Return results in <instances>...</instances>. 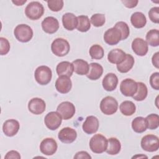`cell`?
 <instances>
[{
  "label": "cell",
  "mask_w": 159,
  "mask_h": 159,
  "mask_svg": "<svg viewBox=\"0 0 159 159\" xmlns=\"http://www.w3.org/2000/svg\"><path fill=\"white\" fill-rule=\"evenodd\" d=\"M14 35L18 41L26 43L32 39L33 37V30L27 24H19L14 30Z\"/></svg>",
  "instance_id": "cell-4"
},
{
  "label": "cell",
  "mask_w": 159,
  "mask_h": 159,
  "mask_svg": "<svg viewBox=\"0 0 159 159\" xmlns=\"http://www.w3.org/2000/svg\"><path fill=\"white\" fill-rule=\"evenodd\" d=\"M48 7L53 12H58L62 9L64 2L62 0H49L47 1Z\"/></svg>",
  "instance_id": "cell-38"
},
{
  "label": "cell",
  "mask_w": 159,
  "mask_h": 159,
  "mask_svg": "<svg viewBox=\"0 0 159 159\" xmlns=\"http://www.w3.org/2000/svg\"><path fill=\"white\" fill-rule=\"evenodd\" d=\"M147 128L150 130H155L158 127L159 125V116L157 114H150L148 115L146 118Z\"/></svg>",
  "instance_id": "cell-35"
},
{
  "label": "cell",
  "mask_w": 159,
  "mask_h": 159,
  "mask_svg": "<svg viewBox=\"0 0 159 159\" xmlns=\"http://www.w3.org/2000/svg\"><path fill=\"white\" fill-rule=\"evenodd\" d=\"M134 63L135 60L133 56L130 54H126L125 57L122 62L117 65V69L120 73H127L132 68Z\"/></svg>",
  "instance_id": "cell-25"
},
{
  "label": "cell",
  "mask_w": 159,
  "mask_h": 159,
  "mask_svg": "<svg viewBox=\"0 0 159 159\" xmlns=\"http://www.w3.org/2000/svg\"><path fill=\"white\" fill-rule=\"evenodd\" d=\"M90 22L91 24L96 27H99L102 26L106 22L105 15L103 14L96 13L93 14L90 19Z\"/></svg>",
  "instance_id": "cell-37"
},
{
  "label": "cell",
  "mask_w": 159,
  "mask_h": 159,
  "mask_svg": "<svg viewBox=\"0 0 159 159\" xmlns=\"http://www.w3.org/2000/svg\"><path fill=\"white\" fill-rule=\"evenodd\" d=\"M137 89V83L131 78H126L120 84L121 93L127 97H132Z\"/></svg>",
  "instance_id": "cell-10"
},
{
  "label": "cell",
  "mask_w": 159,
  "mask_h": 159,
  "mask_svg": "<svg viewBox=\"0 0 159 159\" xmlns=\"http://www.w3.org/2000/svg\"><path fill=\"white\" fill-rule=\"evenodd\" d=\"M42 30L47 34H52L55 33L59 29V22L58 20L52 16L45 17L42 22Z\"/></svg>",
  "instance_id": "cell-16"
},
{
  "label": "cell",
  "mask_w": 159,
  "mask_h": 159,
  "mask_svg": "<svg viewBox=\"0 0 159 159\" xmlns=\"http://www.w3.org/2000/svg\"><path fill=\"white\" fill-rule=\"evenodd\" d=\"M114 27L120 30L122 35V40H125L126 39H127L130 34V30L126 22L123 21L117 22Z\"/></svg>",
  "instance_id": "cell-36"
},
{
  "label": "cell",
  "mask_w": 159,
  "mask_h": 159,
  "mask_svg": "<svg viewBox=\"0 0 159 159\" xmlns=\"http://www.w3.org/2000/svg\"><path fill=\"white\" fill-rule=\"evenodd\" d=\"M21 158L19 153L16 150H11L8 152L4 157L6 159H10V158H16V159H20Z\"/></svg>",
  "instance_id": "cell-42"
},
{
  "label": "cell",
  "mask_w": 159,
  "mask_h": 159,
  "mask_svg": "<svg viewBox=\"0 0 159 159\" xmlns=\"http://www.w3.org/2000/svg\"><path fill=\"white\" fill-rule=\"evenodd\" d=\"M147 158L148 157L146 156V155H135V156H134L133 157H132V158Z\"/></svg>",
  "instance_id": "cell-47"
},
{
  "label": "cell",
  "mask_w": 159,
  "mask_h": 159,
  "mask_svg": "<svg viewBox=\"0 0 159 159\" xmlns=\"http://www.w3.org/2000/svg\"><path fill=\"white\" fill-rule=\"evenodd\" d=\"M62 24L65 29L70 31L73 30L78 24L77 17L71 12L65 13L62 16Z\"/></svg>",
  "instance_id": "cell-22"
},
{
  "label": "cell",
  "mask_w": 159,
  "mask_h": 159,
  "mask_svg": "<svg viewBox=\"0 0 159 159\" xmlns=\"http://www.w3.org/2000/svg\"><path fill=\"white\" fill-rule=\"evenodd\" d=\"M100 109L105 115H112L118 109V102L112 96H106L100 102Z\"/></svg>",
  "instance_id": "cell-6"
},
{
  "label": "cell",
  "mask_w": 159,
  "mask_h": 159,
  "mask_svg": "<svg viewBox=\"0 0 159 159\" xmlns=\"http://www.w3.org/2000/svg\"><path fill=\"white\" fill-rule=\"evenodd\" d=\"M146 42L152 47L159 45V31L157 29H151L146 34Z\"/></svg>",
  "instance_id": "cell-33"
},
{
  "label": "cell",
  "mask_w": 159,
  "mask_h": 159,
  "mask_svg": "<svg viewBox=\"0 0 159 159\" xmlns=\"http://www.w3.org/2000/svg\"><path fill=\"white\" fill-rule=\"evenodd\" d=\"M121 2L124 4V5L128 8H134L135 7L138 2L139 1L137 0H122L121 1Z\"/></svg>",
  "instance_id": "cell-43"
},
{
  "label": "cell",
  "mask_w": 159,
  "mask_h": 159,
  "mask_svg": "<svg viewBox=\"0 0 159 159\" xmlns=\"http://www.w3.org/2000/svg\"><path fill=\"white\" fill-rule=\"evenodd\" d=\"M61 122L62 117L57 111L48 112L44 118V123L46 127L51 130L57 129L60 126Z\"/></svg>",
  "instance_id": "cell-8"
},
{
  "label": "cell",
  "mask_w": 159,
  "mask_h": 159,
  "mask_svg": "<svg viewBox=\"0 0 159 159\" xmlns=\"http://www.w3.org/2000/svg\"><path fill=\"white\" fill-rule=\"evenodd\" d=\"M77 137V132L75 129L66 127L60 130L58 134V139L63 143H71L73 142Z\"/></svg>",
  "instance_id": "cell-13"
},
{
  "label": "cell",
  "mask_w": 159,
  "mask_h": 159,
  "mask_svg": "<svg viewBox=\"0 0 159 159\" xmlns=\"http://www.w3.org/2000/svg\"><path fill=\"white\" fill-rule=\"evenodd\" d=\"M20 128L19 122L14 119H8L2 125V131L7 137H13L17 134Z\"/></svg>",
  "instance_id": "cell-19"
},
{
  "label": "cell",
  "mask_w": 159,
  "mask_h": 159,
  "mask_svg": "<svg viewBox=\"0 0 159 159\" xmlns=\"http://www.w3.org/2000/svg\"><path fill=\"white\" fill-rule=\"evenodd\" d=\"M148 17L150 20L155 24L159 23V7H153L148 11Z\"/></svg>",
  "instance_id": "cell-40"
},
{
  "label": "cell",
  "mask_w": 159,
  "mask_h": 159,
  "mask_svg": "<svg viewBox=\"0 0 159 159\" xmlns=\"http://www.w3.org/2000/svg\"><path fill=\"white\" fill-rule=\"evenodd\" d=\"M56 71L58 76H66L71 77L74 71L73 65L72 63H70L68 61H61L57 65Z\"/></svg>",
  "instance_id": "cell-21"
},
{
  "label": "cell",
  "mask_w": 159,
  "mask_h": 159,
  "mask_svg": "<svg viewBox=\"0 0 159 159\" xmlns=\"http://www.w3.org/2000/svg\"><path fill=\"white\" fill-rule=\"evenodd\" d=\"M35 81L40 85H46L48 84L52 78V72L51 69L45 65H42L37 67L34 73Z\"/></svg>",
  "instance_id": "cell-5"
},
{
  "label": "cell",
  "mask_w": 159,
  "mask_h": 159,
  "mask_svg": "<svg viewBox=\"0 0 159 159\" xmlns=\"http://www.w3.org/2000/svg\"><path fill=\"white\" fill-rule=\"evenodd\" d=\"M89 53L92 59L100 60L103 58L104 52L103 48L101 45L94 44L89 48Z\"/></svg>",
  "instance_id": "cell-34"
},
{
  "label": "cell",
  "mask_w": 159,
  "mask_h": 159,
  "mask_svg": "<svg viewBox=\"0 0 159 159\" xmlns=\"http://www.w3.org/2000/svg\"><path fill=\"white\" fill-rule=\"evenodd\" d=\"M130 22L135 28L141 29L145 26L147 24V19L142 12H135L131 15Z\"/></svg>",
  "instance_id": "cell-27"
},
{
  "label": "cell",
  "mask_w": 159,
  "mask_h": 159,
  "mask_svg": "<svg viewBox=\"0 0 159 159\" xmlns=\"http://www.w3.org/2000/svg\"><path fill=\"white\" fill-rule=\"evenodd\" d=\"M108 140L101 134H95L89 140V148L94 153H102L106 152L107 147Z\"/></svg>",
  "instance_id": "cell-1"
},
{
  "label": "cell",
  "mask_w": 159,
  "mask_h": 159,
  "mask_svg": "<svg viewBox=\"0 0 159 159\" xmlns=\"http://www.w3.org/2000/svg\"><path fill=\"white\" fill-rule=\"evenodd\" d=\"M57 111L60 114L64 120L70 119L75 114V107L74 104L69 101L61 102L57 108Z\"/></svg>",
  "instance_id": "cell-9"
},
{
  "label": "cell",
  "mask_w": 159,
  "mask_h": 159,
  "mask_svg": "<svg viewBox=\"0 0 159 159\" xmlns=\"http://www.w3.org/2000/svg\"><path fill=\"white\" fill-rule=\"evenodd\" d=\"M78 24L76 29L81 32H86L91 28V22L89 17L85 15H81L77 17Z\"/></svg>",
  "instance_id": "cell-31"
},
{
  "label": "cell",
  "mask_w": 159,
  "mask_h": 159,
  "mask_svg": "<svg viewBox=\"0 0 159 159\" xmlns=\"http://www.w3.org/2000/svg\"><path fill=\"white\" fill-rule=\"evenodd\" d=\"M58 145L55 139L48 137L44 139L40 144V150L43 155L50 156L57 152Z\"/></svg>",
  "instance_id": "cell-11"
},
{
  "label": "cell",
  "mask_w": 159,
  "mask_h": 159,
  "mask_svg": "<svg viewBox=\"0 0 159 159\" xmlns=\"http://www.w3.org/2000/svg\"><path fill=\"white\" fill-rule=\"evenodd\" d=\"M44 13L43 5L38 1H32L29 2L25 8V16L32 20L39 19Z\"/></svg>",
  "instance_id": "cell-3"
},
{
  "label": "cell",
  "mask_w": 159,
  "mask_h": 159,
  "mask_svg": "<svg viewBox=\"0 0 159 159\" xmlns=\"http://www.w3.org/2000/svg\"><path fill=\"white\" fill-rule=\"evenodd\" d=\"M71 88L72 82L70 77L66 76H60L55 81V88L60 93L66 94L70 91Z\"/></svg>",
  "instance_id": "cell-15"
},
{
  "label": "cell",
  "mask_w": 159,
  "mask_h": 159,
  "mask_svg": "<svg viewBox=\"0 0 159 159\" xmlns=\"http://www.w3.org/2000/svg\"><path fill=\"white\" fill-rule=\"evenodd\" d=\"M132 49L133 52L139 56H145L148 51V46L145 40L142 38H135L132 42Z\"/></svg>",
  "instance_id": "cell-18"
},
{
  "label": "cell",
  "mask_w": 159,
  "mask_h": 159,
  "mask_svg": "<svg viewBox=\"0 0 159 159\" xmlns=\"http://www.w3.org/2000/svg\"><path fill=\"white\" fill-rule=\"evenodd\" d=\"M159 57V53H158V52H157L153 54V55L152 58V64L157 69L159 68V60H158L159 57Z\"/></svg>",
  "instance_id": "cell-45"
},
{
  "label": "cell",
  "mask_w": 159,
  "mask_h": 159,
  "mask_svg": "<svg viewBox=\"0 0 159 159\" xmlns=\"http://www.w3.org/2000/svg\"><path fill=\"white\" fill-rule=\"evenodd\" d=\"M121 149V143L116 137H111L108 139L107 147L106 152L111 155L118 154Z\"/></svg>",
  "instance_id": "cell-28"
},
{
  "label": "cell",
  "mask_w": 159,
  "mask_h": 159,
  "mask_svg": "<svg viewBox=\"0 0 159 159\" xmlns=\"http://www.w3.org/2000/svg\"><path fill=\"white\" fill-rule=\"evenodd\" d=\"M103 73V67L98 63H91L89 65V70L86 75L91 80H97Z\"/></svg>",
  "instance_id": "cell-23"
},
{
  "label": "cell",
  "mask_w": 159,
  "mask_h": 159,
  "mask_svg": "<svg viewBox=\"0 0 159 159\" xmlns=\"http://www.w3.org/2000/svg\"><path fill=\"white\" fill-rule=\"evenodd\" d=\"M74 158L79 159V158H91V157L89 154L86 151H80L76 153V155L74 156Z\"/></svg>",
  "instance_id": "cell-44"
},
{
  "label": "cell",
  "mask_w": 159,
  "mask_h": 159,
  "mask_svg": "<svg viewBox=\"0 0 159 159\" xmlns=\"http://www.w3.org/2000/svg\"><path fill=\"white\" fill-rule=\"evenodd\" d=\"M104 42L109 45H115L122 40V35L120 30L113 27L107 29L104 34Z\"/></svg>",
  "instance_id": "cell-12"
},
{
  "label": "cell",
  "mask_w": 159,
  "mask_h": 159,
  "mask_svg": "<svg viewBox=\"0 0 159 159\" xmlns=\"http://www.w3.org/2000/svg\"><path fill=\"white\" fill-rule=\"evenodd\" d=\"M74 71L79 75H86L89 70L88 63L83 59H76L73 61Z\"/></svg>",
  "instance_id": "cell-26"
},
{
  "label": "cell",
  "mask_w": 159,
  "mask_h": 159,
  "mask_svg": "<svg viewBox=\"0 0 159 159\" xmlns=\"http://www.w3.org/2000/svg\"><path fill=\"white\" fill-rule=\"evenodd\" d=\"M26 1H27L26 0H24V1H12V2L16 6H22L24 3H25Z\"/></svg>",
  "instance_id": "cell-46"
},
{
  "label": "cell",
  "mask_w": 159,
  "mask_h": 159,
  "mask_svg": "<svg viewBox=\"0 0 159 159\" xmlns=\"http://www.w3.org/2000/svg\"><path fill=\"white\" fill-rule=\"evenodd\" d=\"M45 102L39 98H34L28 103L29 111L35 115L42 114L45 111Z\"/></svg>",
  "instance_id": "cell-14"
},
{
  "label": "cell",
  "mask_w": 159,
  "mask_h": 159,
  "mask_svg": "<svg viewBox=\"0 0 159 159\" xmlns=\"http://www.w3.org/2000/svg\"><path fill=\"white\" fill-rule=\"evenodd\" d=\"M119 109L123 115L125 116H130L135 113L136 111V106L131 101H124L120 104Z\"/></svg>",
  "instance_id": "cell-30"
},
{
  "label": "cell",
  "mask_w": 159,
  "mask_h": 159,
  "mask_svg": "<svg viewBox=\"0 0 159 159\" xmlns=\"http://www.w3.org/2000/svg\"><path fill=\"white\" fill-rule=\"evenodd\" d=\"M126 53L120 48H114L111 50L107 55L108 61L112 63L118 65L122 62L125 57Z\"/></svg>",
  "instance_id": "cell-24"
},
{
  "label": "cell",
  "mask_w": 159,
  "mask_h": 159,
  "mask_svg": "<svg viewBox=\"0 0 159 159\" xmlns=\"http://www.w3.org/2000/svg\"><path fill=\"white\" fill-rule=\"evenodd\" d=\"M0 54L1 55H5L8 53L10 50V43L8 40L4 37H0Z\"/></svg>",
  "instance_id": "cell-39"
},
{
  "label": "cell",
  "mask_w": 159,
  "mask_h": 159,
  "mask_svg": "<svg viewBox=\"0 0 159 159\" xmlns=\"http://www.w3.org/2000/svg\"><path fill=\"white\" fill-rule=\"evenodd\" d=\"M137 83V89L135 94L132 96L133 99L137 101H142L144 100L148 94L147 87L145 83L142 82Z\"/></svg>",
  "instance_id": "cell-32"
},
{
  "label": "cell",
  "mask_w": 159,
  "mask_h": 159,
  "mask_svg": "<svg viewBox=\"0 0 159 159\" xmlns=\"http://www.w3.org/2000/svg\"><path fill=\"white\" fill-rule=\"evenodd\" d=\"M70 50L69 42L65 39L57 38L51 44V50L52 53L57 57H64L66 55Z\"/></svg>",
  "instance_id": "cell-2"
},
{
  "label": "cell",
  "mask_w": 159,
  "mask_h": 159,
  "mask_svg": "<svg viewBox=\"0 0 159 159\" xmlns=\"http://www.w3.org/2000/svg\"><path fill=\"white\" fill-rule=\"evenodd\" d=\"M140 145L142 148L146 152H156L159 148L158 137L153 134L146 135L142 138Z\"/></svg>",
  "instance_id": "cell-7"
},
{
  "label": "cell",
  "mask_w": 159,
  "mask_h": 159,
  "mask_svg": "<svg viewBox=\"0 0 159 159\" xmlns=\"http://www.w3.org/2000/svg\"><path fill=\"white\" fill-rule=\"evenodd\" d=\"M118 81V78L116 74L109 73L104 77L102 81V85L106 91H112L116 89Z\"/></svg>",
  "instance_id": "cell-20"
},
{
  "label": "cell",
  "mask_w": 159,
  "mask_h": 159,
  "mask_svg": "<svg viewBox=\"0 0 159 159\" xmlns=\"http://www.w3.org/2000/svg\"><path fill=\"white\" fill-rule=\"evenodd\" d=\"M150 84L152 88L155 90L159 89V73L155 72L150 77Z\"/></svg>",
  "instance_id": "cell-41"
},
{
  "label": "cell",
  "mask_w": 159,
  "mask_h": 159,
  "mask_svg": "<svg viewBox=\"0 0 159 159\" xmlns=\"http://www.w3.org/2000/svg\"><path fill=\"white\" fill-rule=\"evenodd\" d=\"M132 128L136 133H143L147 129V124L145 118L139 116L135 117L132 121Z\"/></svg>",
  "instance_id": "cell-29"
},
{
  "label": "cell",
  "mask_w": 159,
  "mask_h": 159,
  "mask_svg": "<svg viewBox=\"0 0 159 159\" xmlns=\"http://www.w3.org/2000/svg\"><path fill=\"white\" fill-rule=\"evenodd\" d=\"M99 120L94 116H88L83 124V130L87 134L96 133L99 128Z\"/></svg>",
  "instance_id": "cell-17"
}]
</instances>
